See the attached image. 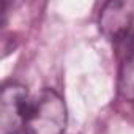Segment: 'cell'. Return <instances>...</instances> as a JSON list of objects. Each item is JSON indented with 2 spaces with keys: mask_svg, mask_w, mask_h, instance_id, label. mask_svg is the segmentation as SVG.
Returning a JSON list of instances; mask_svg holds the SVG:
<instances>
[{
  "mask_svg": "<svg viewBox=\"0 0 134 134\" xmlns=\"http://www.w3.org/2000/svg\"><path fill=\"white\" fill-rule=\"evenodd\" d=\"M66 104L54 88H43L30 99L22 134H65Z\"/></svg>",
  "mask_w": 134,
  "mask_h": 134,
  "instance_id": "cell-1",
  "label": "cell"
},
{
  "mask_svg": "<svg viewBox=\"0 0 134 134\" xmlns=\"http://www.w3.org/2000/svg\"><path fill=\"white\" fill-rule=\"evenodd\" d=\"M30 99L22 84L14 81L3 84L0 96V134H22Z\"/></svg>",
  "mask_w": 134,
  "mask_h": 134,
  "instance_id": "cell-2",
  "label": "cell"
},
{
  "mask_svg": "<svg viewBox=\"0 0 134 134\" xmlns=\"http://www.w3.org/2000/svg\"><path fill=\"white\" fill-rule=\"evenodd\" d=\"M99 30L114 43H134V0L107 2L99 13Z\"/></svg>",
  "mask_w": 134,
  "mask_h": 134,
  "instance_id": "cell-3",
  "label": "cell"
},
{
  "mask_svg": "<svg viewBox=\"0 0 134 134\" xmlns=\"http://www.w3.org/2000/svg\"><path fill=\"white\" fill-rule=\"evenodd\" d=\"M118 95L123 99H126L129 103H134V43L129 44L126 57L120 65Z\"/></svg>",
  "mask_w": 134,
  "mask_h": 134,
  "instance_id": "cell-4",
  "label": "cell"
}]
</instances>
